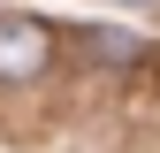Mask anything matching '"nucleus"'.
Returning a JSON list of instances; mask_svg holds the SVG:
<instances>
[{"mask_svg": "<svg viewBox=\"0 0 160 153\" xmlns=\"http://www.w3.org/2000/svg\"><path fill=\"white\" fill-rule=\"evenodd\" d=\"M122 8H145V0H122Z\"/></svg>", "mask_w": 160, "mask_h": 153, "instance_id": "7ed1b4c3", "label": "nucleus"}, {"mask_svg": "<svg viewBox=\"0 0 160 153\" xmlns=\"http://www.w3.org/2000/svg\"><path fill=\"white\" fill-rule=\"evenodd\" d=\"M53 54V31L38 15H0V84H31Z\"/></svg>", "mask_w": 160, "mask_h": 153, "instance_id": "f257e3e1", "label": "nucleus"}, {"mask_svg": "<svg viewBox=\"0 0 160 153\" xmlns=\"http://www.w3.org/2000/svg\"><path fill=\"white\" fill-rule=\"evenodd\" d=\"M92 54H99V61H114V69H122V61H137L145 46H137L130 31H114V23H99V31H92Z\"/></svg>", "mask_w": 160, "mask_h": 153, "instance_id": "f03ea898", "label": "nucleus"}]
</instances>
